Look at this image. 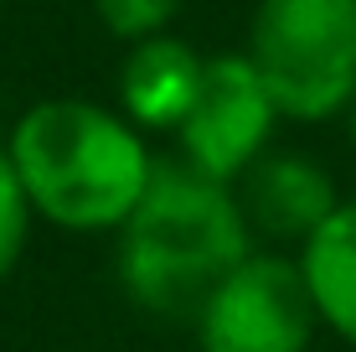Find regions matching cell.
<instances>
[{"instance_id": "2", "label": "cell", "mask_w": 356, "mask_h": 352, "mask_svg": "<svg viewBox=\"0 0 356 352\" xmlns=\"http://www.w3.org/2000/svg\"><path fill=\"white\" fill-rule=\"evenodd\" d=\"M259 249L238 192L196 176L191 166L155 161L150 192L119 228V280L129 300L165 321H196L212 290Z\"/></svg>"}, {"instance_id": "7", "label": "cell", "mask_w": 356, "mask_h": 352, "mask_svg": "<svg viewBox=\"0 0 356 352\" xmlns=\"http://www.w3.org/2000/svg\"><path fill=\"white\" fill-rule=\"evenodd\" d=\"M202 68L207 57L196 52L181 36H150V42H134L124 68H119V114L134 130H170L186 119V109L202 89Z\"/></svg>"}, {"instance_id": "12", "label": "cell", "mask_w": 356, "mask_h": 352, "mask_svg": "<svg viewBox=\"0 0 356 352\" xmlns=\"http://www.w3.org/2000/svg\"><path fill=\"white\" fill-rule=\"evenodd\" d=\"M0 6H6V0H0Z\"/></svg>"}, {"instance_id": "4", "label": "cell", "mask_w": 356, "mask_h": 352, "mask_svg": "<svg viewBox=\"0 0 356 352\" xmlns=\"http://www.w3.org/2000/svg\"><path fill=\"white\" fill-rule=\"evenodd\" d=\"M191 326L202 352H310L321 311L300 270V254L253 249L212 290Z\"/></svg>"}, {"instance_id": "5", "label": "cell", "mask_w": 356, "mask_h": 352, "mask_svg": "<svg viewBox=\"0 0 356 352\" xmlns=\"http://www.w3.org/2000/svg\"><path fill=\"white\" fill-rule=\"evenodd\" d=\"M279 109L243 52H217L202 68V89L176 125V161L196 176L238 187L268 155Z\"/></svg>"}, {"instance_id": "8", "label": "cell", "mask_w": 356, "mask_h": 352, "mask_svg": "<svg viewBox=\"0 0 356 352\" xmlns=\"http://www.w3.org/2000/svg\"><path fill=\"white\" fill-rule=\"evenodd\" d=\"M300 270L310 280L321 326L356 347V197L325 217V228L300 249Z\"/></svg>"}, {"instance_id": "10", "label": "cell", "mask_w": 356, "mask_h": 352, "mask_svg": "<svg viewBox=\"0 0 356 352\" xmlns=\"http://www.w3.org/2000/svg\"><path fill=\"white\" fill-rule=\"evenodd\" d=\"M93 10H98L108 36L134 47V42H150V36H165L181 0H93Z\"/></svg>"}, {"instance_id": "6", "label": "cell", "mask_w": 356, "mask_h": 352, "mask_svg": "<svg viewBox=\"0 0 356 352\" xmlns=\"http://www.w3.org/2000/svg\"><path fill=\"white\" fill-rule=\"evenodd\" d=\"M232 192H238V208L248 217L253 244L259 238L274 249L294 244V254L310 244L325 228V217L346 202L325 166L315 155H300V151H268Z\"/></svg>"}, {"instance_id": "3", "label": "cell", "mask_w": 356, "mask_h": 352, "mask_svg": "<svg viewBox=\"0 0 356 352\" xmlns=\"http://www.w3.org/2000/svg\"><path fill=\"white\" fill-rule=\"evenodd\" d=\"M243 57L279 119L321 125L346 114L356 99V0H259Z\"/></svg>"}, {"instance_id": "1", "label": "cell", "mask_w": 356, "mask_h": 352, "mask_svg": "<svg viewBox=\"0 0 356 352\" xmlns=\"http://www.w3.org/2000/svg\"><path fill=\"white\" fill-rule=\"evenodd\" d=\"M26 202L67 234H119L150 192L155 155L119 109L93 99H42L6 135Z\"/></svg>"}, {"instance_id": "9", "label": "cell", "mask_w": 356, "mask_h": 352, "mask_svg": "<svg viewBox=\"0 0 356 352\" xmlns=\"http://www.w3.org/2000/svg\"><path fill=\"white\" fill-rule=\"evenodd\" d=\"M31 202H26V187H21L16 166H10V151L0 140V280L21 264L26 254V238H31Z\"/></svg>"}, {"instance_id": "11", "label": "cell", "mask_w": 356, "mask_h": 352, "mask_svg": "<svg viewBox=\"0 0 356 352\" xmlns=\"http://www.w3.org/2000/svg\"><path fill=\"white\" fill-rule=\"evenodd\" d=\"M346 130H351V145H356V99H351V109H346Z\"/></svg>"}]
</instances>
